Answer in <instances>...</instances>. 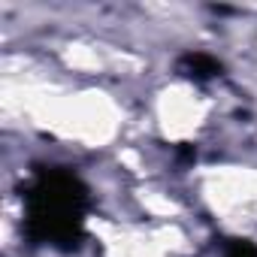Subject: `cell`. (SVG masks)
<instances>
[{
	"label": "cell",
	"mask_w": 257,
	"mask_h": 257,
	"mask_svg": "<svg viewBox=\"0 0 257 257\" xmlns=\"http://www.w3.org/2000/svg\"><path fill=\"white\" fill-rule=\"evenodd\" d=\"M25 236L31 245L76 251L91 209L88 185L67 167H40L25 185Z\"/></svg>",
	"instance_id": "1"
},
{
	"label": "cell",
	"mask_w": 257,
	"mask_h": 257,
	"mask_svg": "<svg viewBox=\"0 0 257 257\" xmlns=\"http://www.w3.org/2000/svg\"><path fill=\"white\" fill-rule=\"evenodd\" d=\"M176 70H179L182 79H188V82H194V85H206V82L218 79L224 67H221V61H215V58L206 55V52H185V55L179 58Z\"/></svg>",
	"instance_id": "2"
},
{
	"label": "cell",
	"mask_w": 257,
	"mask_h": 257,
	"mask_svg": "<svg viewBox=\"0 0 257 257\" xmlns=\"http://www.w3.org/2000/svg\"><path fill=\"white\" fill-rule=\"evenodd\" d=\"M224 257H257V242H251V239H230L224 245Z\"/></svg>",
	"instance_id": "3"
}]
</instances>
